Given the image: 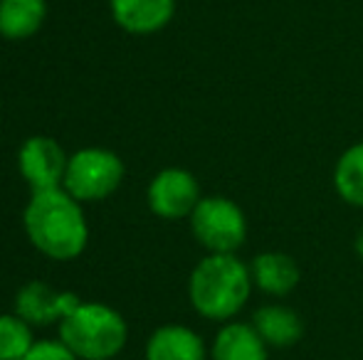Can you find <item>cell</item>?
Here are the masks:
<instances>
[{"mask_svg":"<svg viewBox=\"0 0 363 360\" xmlns=\"http://www.w3.org/2000/svg\"><path fill=\"white\" fill-rule=\"evenodd\" d=\"M334 190L346 205L363 210V141L349 146L334 166Z\"/></svg>","mask_w":363,"mask_h":360,"instance_id":"15","label":"cell"},{"mask_svg":"<svg viewBox=\"0 0 363 360\" xmlns=\"http://www.w3.org/2000/svg\"><path fill=\"white\" fill-rule=\"evenodd\" d=\"M114 23L131 35H153L176 15V0H109Z\"/></svg>","mask_w":363,"mask_h":360,"instance_id":"10","label":"cell"},{"mask_svg":"<svg viewBox=\"0 0 363 360\" xmlns=\"http://www.w3.org/2000/svg\"><path fill=\"white\" fill-rule=\"evenodd\" d=\"M60 341L79 360H114L129 341V326L116 308L82 301L60 321Z\"/></svg>","mask_w":363,"mask_h":360,"instance_id":"3","label":"cell"},{"mask_svg":"<svg viewBox=\"0 0 363 360\" xmlns=\"http://www.w3.org/2000/svg\"><path fill=\"white\" fill-rule=\"evenodd\" d=\"M211 360H269V346L252 323L228 321L213 338Z\"/></svg>","mask_w":363,"mask_h":360,"instance_id":"13","label":"cell"},{"mask_svg":"<svg viewBox=\"0 0 363 360\" xmlns=\"http://www.w3.org/2000/svg\"><path fill=\"white\" fill-rule=\"evenodd\" d=\"M188 220L193 237L208 255H238L247 240L242 207L225 195H203Z\"/></svg>","mask_w":363,"mask_h":360,"instance_id":"4","label":"cell"},{"mask_svg":"<svg viewBox=\"0 0 363 360\" xmlns=\"http://www.w3.org/2000/svg\"><path fill=\"white\" fill-rule=\"evenodd\" d=\"M69 156L50 136H30L18 151V168L33 192L62 187Z\"/></svg>","mask_w":363,"mask_h":360,"instance_id":"7","label":"cell"},{"mask_svg":"<svg viewBox=\"0 0 363 360\" xmlns=\"http://www.w3.org/2000/svg\"><path fill=\"white\" fill-rule=\"evenodd\" d=\"M25 360H79L62 341H38Z\"/></svg>","mask_w":363,"mask_h":360,"instance_id":"17","label":"cell"},{"mask_svg":"<svg viewBox=\"0 0 363 360\" xmlns=\"http://www.w3.org/2000/svg\"><path fill=\"white\" fill-rule=\"evenodd\" d=\"M252 286L267 296H289L301 281V269L287 252H259L250 262Z\"/></svg>","mask_w":363,"mask_h":360,"instance_id":"9","label":"cell"},{"mask_svg":"<svg viewBox=\"0 0 363 360\" xmlns=\"http://www.w3.org/2000/svg\"><path fill=\"white\" fill-rule=\"evenodd\" d=\"M250 323L269 348H291L304 336L301 316L284 303H264L252 313Z\"/></svg>","mask_w":363,"mask_h":360,"instance_id":"12","label":"cell"},{"mask_svg":"<svg viewBox=\"0 0 363 360\" xmlns=\"http://www.w3.org/2000/svg\"><path fill=\"white\" fill-rule=\"evenodd\" d=\"M124 161L109 149H82L69 156L62 187L79 202L106 200L124 180Z\"/></svg>","mask_w":363,"mask_h":360,"instance_id":"5","label":"cell"},{"mask_svg":"<svg viewBox=\"0 0 363 360\" xmlns=\"http://www.w3.org/2000/svg\"><path fill=\"white\" fill-rule=\"evenodd\" d=\"M203 200L201 182L186 168H163L153 175L146 190V202L153 215L161 220H183L191 217Z\"/></svg>","mask_w":363,"mask_h":360,"instance_id":"6","label":"cell"},{"mask_svg":"<svg viewBox=\"0 0 363 360\" xmlns=\"http://www.w3.org/2000/svg\"><path fill=\"white\" fill-rule=\"evenodd\" d=\"M82 303V298L72 291H60L45 281H28L15 296V313L30 323L33 328L38 326H52L60 323L65 316L74 311Z\"/></svg>","mask_w":363,"mask_h":360,"instance_id":"8","label":"cell"},{"mask_svg":"<svg viewBox=\"0 0 363 360\" xmlns=\"http://www.w3.org/2000/svg\"><path fill=\"white\" fill-rule=\"evenodd\" d=\"M146 360H208V348L193 328L166 323L148 336L144 348Z\"/></svg>","mask_w":363,"mask_h":360,"instance_id":"11","label":"cell"},{"mask_svg":"<svg viewBox=\"0 0 363 360\" xmlns=\"http://www.w3.org/2000/svg\"><path fill=\"white\" fill-rule=\"evenodd\" d=\"M35 343L33 326L25 318L18 313L0 316V360H25Z\"/></svg>","mask_w":363,"mask_h":360,"instance_id":"16","label":"cell"},{"mask_svg":"<svg viewBox=\"0 0 363 360\" xmlns=\"http://www.w3.org/2000/svg\"><path fill=\"white\" fill-rule=\"evenodd\" d=\"M354 247H356V255L363 260V225H361V230H359V235H356V242H354Z\"/></svg>","mask_w":363,"mask_h":360,"instance_id":"18","label":"cell"},{"mask_svg":"<svg viewBox=\"0 0 363 360\" xmlns=\"http://www.w3.org/2000/svg\"><path fill=\"white\" fill-rule=\"evenodd\" d=\"M48 0H0V35L5 40H28L43 28Z\"/></svg>","mask_w":363,"mask_h":360,"instance_id":"14","label":"cell"},{"mask_svg":"<svg viewBox=\"0 0 363 360\" xmlns=\"http://www.w3.org/2000/svg\"><path fill=\"white\" fill-rule=\"evenodd\" d=\"M23 225L30 245L55 262L77 260L89 242V225L82 202L65 187L33 192L25 205Z\"/></svg>","mask_w":363,"mask_h":360,"instance_id":"1","label":"cell"},{"mask_svg":"<svg viewBox=\"0 0 363 360\" xmlns=\"http://www.w3.org/2000/svg\"><path fill=\"white\" fill-rule=\"evenodd\" d=\"M252 274L238 255H206L191 272L188 298L198 316L216 323L235 321L252 294Z\"/></svg>","mask_w":363,"mask_h":360,"instance_id":"2","label":"cell"}]
</instances>
